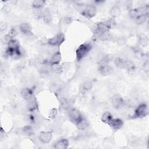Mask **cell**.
Listing matches in <instances>:
<instances>
[{"mask_svg": "<svg viewBox=\"0 0 149 149\" xmlns=\"http://www.w3.org/2000/svg\"><path fill=\"white\" fill-rule=\"evenodd\" d=\"M125 69H126L129 71H133L135 69V66L131 61L126 59Z\"/></svg>", "mask_w": 149, "mask_h": 149, "instance_id": "obj_26", "label": "cell"}, {"mask_svg": "<svg viewBox=\"0 0 149 149\" xmlns=\"http://www.w3.org/2000/svg\"><path fill=\"white\" fill-rule=\"evenodd\" d=\"M34 93L33 89L29 87H26L23 88L20 93L22 97L26 101H27L28 100L31 98L32 97H33Z\"/></svg>", "mask_w": 149, "mask_h": 149, "instance_id": "obj_12", "label": "cell"}, {"mask_svg": "<svg viewBox=\"0 0 149 149\" xmlns=\"http://www.w3.org/2000/svg\"><path fill=\"white\" fill-rule=\"evenodd\" d=\"M45 2L43 0H35L32 3L33 7L36 9H41L45 5Z\"/></svg>", "mask_w": 149, "mask_h": 149, "instance_id": "obj_23", "label": "cell"}, {"mask_svg": "<svg viewBox=\"0 0 149 149\" xmlns=\"http://www.w3.org/2000/svg\"><path fill=\"white\" fill-rule=\"evenodd\" d=\"M40 74L42 77H48L50 74V69L48 66H44L40 68Z\"/></svg>", "mask_w": 149, "mask_h": 149, "instance_id": "obj_21", "label": "cell"}, {"mask_svg": "<svg viewBox=\"0 0 149 149\" xmlns=\"http://www.w3.org/2000/svg\"><path fill=\"white\" fill-rule=\"evenodd\" d=\"M148 114L147 105L143 103L140 104L135 109L134 113L133 116L134 118H141L146 116Z\"/></svg>", "mask_w": 149, "mask_h": 149, "instance_id": "obj_4", "label": "cell"}, {"mask_svg": "<svg viewBox=\"0 0 149 149\" xmlns=\"http://www.w3.org/2000/svg\"><path fill=\"white\" fill-rule=\"evenodd\" d=\"M93 86V83L90 80H87L83 83V84L81 86V91L83 93H85L88 90H90Z\"/></svg>", "mask_w": 149, "mask_h": 149, "instance_id": "obj_20", "label": "cell"}, {"mask_svg": "<svg viewBox=\"0 0 149 149\" xmlns=\"http://www.w3.org/2000/svg\"><path fill=\"white\" fill-rule=\"evenodd\" d=\"M65 37L63 34L59 33L55 35L53 37L50 38L48 40V44L52 47H59L65 41Z\"/></svg>", "mask_w": 149, "mask_h": 149, "instance_id": "obj_3", "label": "cell"}, {"mask_svg": "<svg viewBox=\"0 0 149 149\" xmlns=\"http://www.w3.org/2000/svg\"><path fill=\"white\" fill-rule=\"evenodd\" d=\"M68 116L69 117L70 120L75 123L82 118V115L80 111L76 108H69L68 109Z\"/></svg>", "mask_w": 149, "mask_h": 149, "instance_id": "obj_6", "label": "cell"}, {"mask_svg": "<svg viewBox=\"0 0 149 149\" xmlns=\"http://www.w3.org/2000/svg\"><path fill=\"white\" fill-rule=\"evenodd\" d=\"M52 69L55 72V73H61L62 70V67L59 65V64H56V65H54L52 66Z\"/></svg>", "mask_w": 149, "mask_h": 149, "instance_id": "obj_28", "label": "cell"}, {"mask_svg": "<svg viewBox=\"0 0 149 149\" xmlns=\"http://www.w3.org/2000/svg\"><path fill=\"white\" fill-rule=\"evenodd\" d=\"M120 13V9L118 6L115 5L111 8L110 10V14L113 17L118 16Z\"/></svg>", "mask_w": 149, "mask_h": 149, "instance_id": "obj_25", "label": "cell"}, {"mask_svg": "<svg viewBox=\"0 0 149 149\" xmlns=\"http://www.w3.org/2000/svg\"><path fill=\"white\" fill-rule=\"evenodd\" d=\"M52 133L51 131H43L41 132L38 136L39 140L44 144L48 143L52 139Z\"/></svg>", "mask_w": 149, "mask_h": 149, "instance_id": "obj_8", "label": "cell"}, {"mask_svg": "<svg viewBox=\"0 0 149 149\" xmlns=\"http://www.w3.org/2000/svg\"><path fill=\"white\" fill-rule=\"evenodd\" d=\"M126 59H123L122 58H116L114 60V63L115 65L119 68H123L125 69V63H126Z\"/></svg>", "mask_w": 149, "mask_h": 149, "instance_id": "obj_19", "label": "cell"}, {"mask_svg": "<svg viewBox=\"0 0 149 149\" xmlns=\"http://www.w3.org/2000/svg\"><path fill=\"white\" fill-rule=\"evenodd\" d=\"M43 20L47 23H48L51 20V14L49 9L45 8L42 10V17Z\"/></svg>", "mask_w": 149, "mask_h": 149, "instance_id": "obj_17", "label": "cell"}, {"mask_svg": "<svg viewBox=\"0 0 149 149\" xmlns=\"http://www.w3.org/2000/svg\"><path fill=\"white\" fill-rule=\"evenodd\" d=\"M148 15H140L136 17V22L138 24H143L146 22V21L147 19Z\"/></svg>", "mask_w": 149, "mask_h": 149, "instance_id": "obj_27", "label": "cell"}, {"mask_svg": "<svg viewBox=\"0 0 149 149\" xmlns=\"http://www.w3.org/2000/svg\"><path fill=\"white\" fill-rule=\"evenodd\" d=\"M99 71L103 75H108L112 73L113 71V68L110 66L108 64L99 66Z\"/></svg>", "mask_w": 149, "mask_h": 149, "instance_id": "obj_16", "label": "cell"}, {"mask_svg": "<svg viewBox=\"0 0 149 149\" xmlns=\"http://www.w3.org/2000/svg\"><path fill=\"white\" fill-rule=\"evenodd\" d=\"M7 27V24L6 23H5L4 22H2L0 23V30L1 31H4Z\"/></svg>", "mask_w": 149, "mask_h": 149, "instance_id": "obj_30", "label": "cell"}, {"mask_svg": "<svg viewBox=\"0 0 149 149\" xmlns=\"http://www.w3.org/2000/svg\"><path fill=\"white\" fill-rule=\"evenodd\" d=\"M57 113H58L57 109L55 108H53L51 110V111L49 112V116L51 118H54L56 116Z\"/></svg>", "mask_w": 149, "mask_h": 149, "instance_id": "obj_29", "label": "cell"}, {"mask_svg": "<svg viewBox=\"0 0 149 149\" xmlns=\"http://www.w3.org/2000/svg\"><path fill=\"white\" fill-rule=\"evenodd\" d=\"M112 118V115L110 112H105L101 117V121L105 123L108 124V123L111 120Z\"/></svg>", "mask_w": 149, "mask_h": 149, "instance_id": "obj_22", "label": "cell"}, {"mask_svg": "<svg viewBox=\"0 0 149 149\" xmlns=\"http://www.w3.org/2000/svg\"><path fill=\"white\" fill-rule=\"evenodd\" d=\"M113 130H118L120 129L123 125V122L122 119L119 118H112L111 120L108 124Z\"/></svg>", "mask_w": 149, "mask_h": 149, "instance_id": "obj_9", "label": "cell"}, {"mask_svg": "<svg viewBox=\"0 0 149 149\" xmlns=\"http://www.w3.org/2000/svg\"><path fill=\"white\" fill-rule=\"evenodd\" d=\"M111 101L113 106L117 109L121 108L122 107L125 106V100L119 94L113 95Z\"/></svg>", "mask_w": 149, "mask_h": 149, "instance_id": "obj_7", "label": "cell"}, {"mask_svg": "<svg viewBox=\"0 0 149 149\" xmlns=\"http://www.w3.org/2000/svg\"><path fill=\"white\" fill-rule=\"evenodd\" d=\"M19 30L21 33L25 35H30L31 33V26L30 23L27 22H24L20 24L19 26Z\"/></svg>", "mask_w": 149, "mask_h": 149, "instance_id": "obj_11", "label": "cell"}, {"mask_svg": "<svg viewBox=\"0 0 149 149\" xmlns=\"http://www.w3.org/2000/svg\"><path fill=\"white\" fill-rule=\"evenodd\" d=\"M76 125L78 129L80 130H85L88 127V121L83 116L79 120H78L76 123Z\"/></svg>", "mask_w": 149, "mask_h": 149, "instance_id": "obj_15", "label": "cell"}, {"mask_svg": "<svg viewBox=\"0 0 149 149\" xmlns=\"http://www.w3.org/2000/svg\"><path fill=\"white\" fill-rule=\"evenodd\" d=\"M22 132L26 136H32L34 134V130L33 128V126L30 125H26L24 126L22 130Z\"/></svg>", "mask_w": 149, "mask_h": 149, "instance_id": "obj_18", "label": "cell"}, {"mask_svg": "<svg viewBox=\"0 0 149 149\" xmlns=\"http://www.w3.org/2000/svg\"><path fill=\"white\" fill-rule=\"evenodd\" d=\"M125 39H124L123 38H122V37L119 38L118 39V44H120V45L123 44L125 43Z\"/></svg>", "mask_w": 149, "mask_h": 149, "instance_id": "obj_31", "label": "cell"}, {"mask_svg": "<svg viewBox=\"0 0 149 149\" xmlns=\"http://www.w3.org/2000/svg\"><path fill=\"white\" fill-rule=\"evenodd\" d=\"M91 45L89 43H84L81 44L76 51V59L77 61H80L85 56L87 55L89 51L91 49Z\"/></svg>", "mask_w": 149, "mask_h": 149, "instance_id": "obj_2", "label": "cell"}, {"mask_svg": "<svg viewBox=\"0 0 149 149\" xmlns=\"http://www.w3.org/2000/svg\"><path fill=\"white\" fill-rule=\"evenodd\" d=\"M97 12L96 7L92 4H88L83 9L81 13L86 17L91 18L94 17Z\"/></svg>", "mask_w": 149, "mask_h": 149, "instance_id": "obj_5", "label": "cell"}, {"mask_svg": "<svg viewBox=\"0 0 149 149\" xmlns=\"http://www.w3.org/2000/svg\"><path fill=\"white\" fill-rule=\"evenodd\" d=\"M148 38L146 34H141L139 37V42L142 47H146L148 44Z\"/></svg>", "mask_w": 149, "mask_h": 149, "instance_id": "obj_24", "label": "cell"}, {"mask_svg": "<svg viewBox=\"0 0 149 149\" xmlns=\"http://www.w3.org/2000/svg\"><path fill=\"white\" fill-rule=\"evenodd\" d=\"M61 59H62V56H61V52L59 51H56V52L52 54L49 63L51 66L54 65L59 64L61 61Z\"/></svg>", "mask_w": 149, "mask_h": 149, "instance_id": "obj_14", "label": "cell"}, {"mask_svg": "<svg viewBox=\"0 0 149 149\" xmlns=\"http://www.w3.org/2000/svg\"><path fill=\"white\" fill-rule=\"evenodd\" d=\"M112 21L111 20L97 23L94 29V33L95 36H97L99 34L109 31V30L112 27Z\"/></svg>", "mask_w": 149, "mask_h": 149, "instance_id": "obj_1", "label": "cell"}, {"mask_svg": "<svg viewBox=\"0 0 149 149\" xmlns=\"http://www.w3.org/2000/svg\"><path fill=\"white\" fill-rule=\"evenodd\" d=\"M27 108L30 112H34L38 109V102L36 98L34 95L27 101Z\"/></svg>", "mask_w": 149, "mask_h": 149, "instance_id": "obj_10", "label": "cell"}, {"mask_svg": "<svg viewBox=\"0 0 149 149\" xmlns=\"http://www.w3.org/2000/svg\"><path fill=\"white\" fill-rule=\"evenodd\" d=\"M69 141L67 139H62L58 140L54 144V148L58 149H64L68 147Z\"/></svg>", "mask_w": 149, "mask_h": 149, "instance_id": "obj_13", "label": "cell"}]
</instances>
